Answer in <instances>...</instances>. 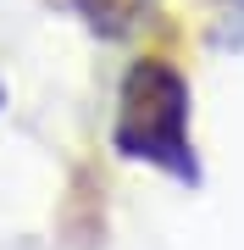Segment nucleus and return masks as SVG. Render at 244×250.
I'll use <instances>...</instances> for the list:
<instances>
[{
  "instance_id": "obj_1",
  "label": "nucleus",
  "mask_w": 244,
  "mask_h": 250,
  "mask_svg": "<svg viewBox=\"0 0 244 250\" xmlns=\"http://www.w3.org/2000/svg\"><path fill=\"white\" fill-rule=\"evenodd\" d=\"M111 150L122 161L161 172L178 184H200V150L189 123V78L167 56H139L117 78L111 100Z\"/></svg>"
},
{
  "instance_id": "obj_2",
  "label": "nucleus",
  "mask_w": 244,
  "mask_h": 250,
  "mask_svg": "<svg viewBox=\"0 0 244 250\" xmlns=\"http://www.w3.org/2000/svg\"><path fill=\"white\" fill-rule=\"evenodd\" d=\"M73 11L89 22V34L128 39V34H139V22L150 17V0H73Z\"/></svg>"
},
{
  "instance_id": "obj_3",
  "label": "nucleus",
  "mask_w": 244,
  "mask_h": 250,
  "mask_svg": "<svg viewBox=\"0 0 244 250\" xmlns=\"http://www.w3.org/2000/svg\"><path fill=\"white\" fill-rule=\"evenodd\" d=\"M0 111H6V83H0Z\"/></svg>"
}]
</instances>
